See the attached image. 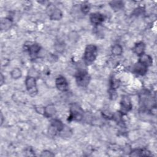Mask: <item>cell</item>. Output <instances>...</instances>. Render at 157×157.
Segmentation results:
<instances>
[{
    "instance_id": "6da1fadb",
    "label": "cell",
    "mask_w": 157,
    "mask_h": 157,
    "mask_svg": "<svg viewBox=\"0 0 157 157\" xmlns=\"http://www.w3.org/2000/svg\"><path fill=\"white\" fill-rule=\"evenodd\" d=\"M98 55L97 47L93 44L88 45L85 49L83 60L86 65H90L96 60Z\"/></svg>"
},
{
    "instance_id": "7a4b0ae2",
    "label": "cell",
    "mask_w": 157,
    "mask_h": 157,
    "mask_svg": "<svg viewBox=\"0 0 157 157\" xmlns=\"http://www.w3.org/2000/svg\"><path fill=\"white\" fill-rule=\"evenodd\" d=\"M75 77L77 85L82 87L87 86L91 80L88 72L85 70H78L76 72Z\"/></svg>"
},
{
    "instance_id": "3957f363",
    "label": "cell",
    "mask_w": 157,
    "mask_h": 157,
    "mask_svg": "<svg viewBox=\"0 0 157 157\" xmlns=\"http://www.w3.org/2000/svg\"><path fill=\"white\" fill-rule=\"evenodd\" d=\"M26 88L31 96H34L37 94L38 91H37V83H36V80L35 77L31 76V75H28L26 77L25 81Z\"/></svg>"
},
{
    "instance_id": "277c9868",
    "label": "cell",
    "mask_w": 157,
    "mask_h": 157,
    "mask_svg": "<svg viewBox=\"0 0 157 157\" xmlns=\"http://www.w3.org/2000/svg\"><path fill=\"white\" fill-rule=\"evenodd\" d=\"M83 117V111L77 104H74L71 107L70 114L68 117L69 121H80Z\"/></svg>"
},
{
    "instance_id": "5b68a950",
    "label": "cell",
    "mask_w": 157,
    "mask_h": 157,
    "mask_svg": "<svg viewBox=\"0 0 157 157\" xmlns=\"http://www.w3.org/2000/svg\"><path fill=\"white\" fill-rule=\"evenodd\" d=\"M46 12L52 20H59L63 17L61 10L52 4H48Z\"/></svg>"
},
{
    "instance_id": "8992f818",
    "label": "cell",
    "mask_w": 157,
    "mask_h": 157,
    "mask_svg": "<svg viewBox=\"0 0 157 157\" xmlns=\"http://www.w3.org/2000/svg\"><path fill=\"white\" fill-rule=\"evenodd\" d=\"M64 129V124L58 119H53L51 121L48 129V133L52 136H55L57 132H61Z\"/></svg>"
},
{
    "instance_id": "52a82bcc",
    "label": "cell",
    "mask_w": 157,
    "mask_h": 157,
    "mask_svg": "<svg viewBox=\"0 0 157 157\" xmlns=\"http://www.w3.org/2000/svg\"><path fill=\"white\" fill-rule=\"evenodd\" d=\"M132 109L131 99L128 96H123L120 101V112L123 115L128 113Z\"/></svg>"
},
{
    "instance_id": "ba28073f",
    "label": "cell",
    "mask_w": 157,
    "mask_h": 157,
    "mask_svg": "<svg viewBox=\"0 0 157 157\" xmlns=\"http://www.w3.org/2000/svg\"><path fill=\"white\" fill-rule=\"evenodd\" d=\"M55 85L57 89L61 91H66L69 88V84L66 78L61 75L56 77L55 80Z\"/></svg>"
},
{
    "instance_id": "9c48e42d",
    "label": "cell",
    "mask_w": 157,
    "mask_h": 157,
    "mask_svg": "<svg viewBox=\"0 0 157 157\" xmlns=\"http://www.w3.org/2000/svg\"><path fill=\"white\" fill-rule=\"evenodd\" d=\"M27 51L29 53V55L31 58H36L40 51V47L39 44L36 43H33L29 44L26 47Z\"/></svg>"
},
{
    "instance_id": "30bf717a",
    "label": "cell",
    "mask_w": 157,
    "mask_h": 157,
    "mask_svg": "<svg viewBox=\"0 0 157 157\" xmlns=\"http://www.w3.org/2000/svg\"><path fill=\"white\" fill-rule=\"evenodd\" d=\"M148 67L139 61H137L132 67V72L139 75H144L148 70Z\"/></svg>"
},
{
    "instance_id": "8fae6325",
    "label": "cell",
    "mask_w": 157,
    "mask_h": 157,
    "mask_svg": "<svg viewBox=\"0 0 157 157\" xmlns=\"http://www.w3.org/2000/svg\"><path fill=\"white\" fill-rule=\"evenodd\" d=\"M90 20L91 23L94 25H101L104 21V16L98 12L92 13L90 15Z\"/></svg>"
},
{
    "instance_id": "7c38bea8",
    "label": "cell",
    "mask_w": 157,
    "mask_h": 157,
    "mask_svg": "<svg viewBox=\"0 0 157 157\" xmlns=\"http://www.w3.org/2000/svg\"><path fill=\"white\" fill-rule=\"evenodd\" d=\"M145 48V44L142 42H140L135 44V45L132 48V50L134 53H136L137 55L140 56L144 53Z\"/></svg>"
},
{
    "instance_id": "4fadbf2b",
    "label": "cell",
    "mask_w": 157,
    "mask_h": 157,
    "mask_svg": "<svg viewBox=\"0 0 157 157\" xmlns=\"http://www.w3.org/2000/svg\"><path fill=\"white\" fill-rule=\"evenodd\" d=\"M138 61L140 62L141 63L144 64V65H145L148 67H149L152 64L153 59H152V58L150 55L144 53L143 55H142L141 56H139V59Z\"/></svg>"
},
{
    "instance_id": "5bb4252c",
    "label": "cell",
    "mask_w": 157,
    "mask_h": 157,
    "mask_svg": "<svg viewBox=\"0 0 157 157\" xmlns=\"http://www.w3.org/2000/svg\"><path fill=\"white\" fill-rule=\"evenodd\" d=\"M44 115L47 118H50L53 117L56 113V109L55 106L52 104L48 105L44 109Z\"/></svg>"
},
{
    "instance_id": "9a60e30c",
    "label": "cell",
    "mask_w": 157,
    "mask_h": 157,
    "mask_svg": "<svg viewBox=\"0 0 157 157\" xmlns=\"http://www.w3.org/2000/svg\"><path fill=\"white\" fill-rule=\"evenodd\" d=\"M12 25V21L9 18H4V19L1 20V29L2 30H7L10 28Z\"/></svg>"
},
{
    "instance_id": "2e32d148",
    "label": "cell",
    "mask_w": 157,
    "mask_h": 157,
    "mask_svg": "<svg viewBox=\"0 0 157 157\" xmlns=\"http://www.w3.org/2000/svg\"><path fill=\"white\" fill-rule=\"evenodd\" d=\"M109 4L112 9L117 10L121 9L124 6L123 2L121 1H113L110 2Z\"/></svg>"
},
{
    "instance_id": "e0dca14e",
    "label": "cell",
    "mask_w": 157,
    "mask_h": 157,
    "mask_svg": "<svg viewBox=\"0 0 157 157\" xmlns=\"http://www.w3.org/2000/svg\"><path fill=\"white\" fill-rule=\"evenodd\" d=\"M112 53L113 55L119 56L123 53V48L120 44H115L112 48Z\"/></svg>"
},
{
    "instance_id": "ac0fdd59",
    "label": "cell",
    "mask_w": 157,
    "mask_h": 157,
    "mask_svg": "<svg viewBox=\"0 0 157 157\" xmlns=\"http://www.w3.org/2000/svg\"><path fill=\"white\" fill-rule=\"evenodd\" d=\"M148 152L147 151H144L143 149H134L131 151L130 153V156H147Z\"/></svg>"
},
{
    "instance_id": "d6986e66",
    "label": "cell",
    "mask_w": 157,
    "mask_h": 157,
    "mask_svg": "<svg viewBox=\"0 0 157 157\" xmlns=\"http://www.w3.org/2000/svg\"><path fill=\"white\" fill-rule=\"evenodd\" d=\"M10 75L12 78L13 79H18L22 75L21 71L19 68H14L10 72Z\"/></svg>"
},
{
    "instance_id": "ffe728a7",
    "label": "cell",
    "mask_w": 157,
    "mask_h": 157,
    "mask_svg": "<svg viewBox=\"0 0 157 157\" xmlns=\"http://www.w3.org/2000/svg\"><path fill=\"white\" fill-rule=\"evenodd\" d=\"M80 9L83 13L87 14L90 10V5L87 2H85L81 5Z\"/></svg>"
},
{
    "instance_id": "44dd1931",
    "label": "cell",
    "mask_w": 157,
    "mask_h": 157,
    "mask_svg": "<svg viewBox=\"0 0 157 157\" xmlns=\"http://www.w3.org/2000/svg\"><path fill=\"white\" fill-rule=\"evenodd\" d=\"M55 155L52 153V152L48 151V150H45L42 152V154L40 155L41 156H53Z\"/></svg>"
},
{
    "instance_id": "7402d4cb",
    "label": "cell",
    "mask_w": 157,
    "mask_h": 157,
    "mask_svg": "<svg viewBox=\"0 0 157 157\" xmlns=\"http://www.w3.org/2000/svg\"><path fill=\"white\" fill-rule=\"evenodd\" d=\"M3 80H4V76H3L2 74L1 73V85H2L3 84Z\"/></svg>"
},
{
    "instance_id": "603a6c76",
    "label": "cell",
    "mask_w": 157,
    "mask_h": 157,
    "mask_svg": "<svg viewBox=\"0 0 157 157\" xmlns=\"http://www.w3.org/2000/svg\"><path fill=\"white\" fill-rule=\"evenodd\" d=\"M1 124H2V123H3V116H2V114L1 113Z\"/></svg>"
}]
</instances>
